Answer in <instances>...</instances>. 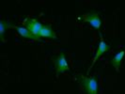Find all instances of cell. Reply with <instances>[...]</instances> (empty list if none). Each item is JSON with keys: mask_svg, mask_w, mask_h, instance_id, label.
<instances>
[{"mask_svg": "<svg viewBox=\"0 0 125 94\" xmlns=\"http://www.w3.org/2000/svg\"><path fill=\"white\" fill-rule=\"evenodd\" d=\"M78 81L83 85L87 94H98V82L96 77H86L79 74L77 76Z\"/></svg>", "mask_w": 125, "mask_h": 94, "instance_id": "obj_1", "label": "cell"}, {"mask_svg": "<svg viewBox=\"0 0 125 94\" xmlns=\"http://www.w3.org/2000/svg\"><path fill=\"white\" fill-rule=\"evenodd\" d=\"M25 27L31 32L32 34L37 38H40V33L43 25L41 24V22L36 18H26L24 21ZM41 39V38H40Z\"/></svg>", "mask_w": 125, "mask_h": 94, "instance_id": "obj_2", "label": "cell"}, {"mask_svg": "<svg viewBox=\"0 0 125 94\" xmlns=\"http://www.w3.org/2000/svg\"><path fill=\"white\" fill-rule=\"evenodd\" d=\"M53 61L55 63V68H56V74L63 73L66 71H69L70 70L69 64L67 62V59H66V56H65L64 53H61V54H59L56 57H54Z\"/></svg>", "mask_w": 125, "mask_h": 94, "instance_id": "obj_3", "label": "cell"}, {"mask_svg": "<svg viewBox=\"0 0 125 94\" xmlns=\"http://www.w3.org/2000/svg\"><path fill=\"white\" fill-rule=\"evenodd\" d=\"M81 19L84 20V22L88 23V25H90L94 29L99 30L102 25V21L99 16V14L96 12H91V13H86L81 17Z\"/></svg>", "mask_w": 125, "mask_h": 94, "instance_id": "obj_4", "label": "cell"}, {"mask_svg": "<svg viewBox=\"0 0 125 94\" xmlns=\"http://www.w3.org/2000/svg\"><path fill=\"white\" fill-rule=\"evenodd\" d=\"M100 37H101V41H100V43H99V46H98V49H97V52H96V55H95V56L93 57V59H92V63H91V65H90V67L88 68V73H89V71L91 70V68L93 67V65L95 64V62L97 61V59L100 57L102 55H104L105 52H107V51L109 50V45L104 41V39H103V37H102V35L100 34Z\"/></svg>", "mask_w": 125, "mask_h": 94, "instance_id": "obj_5", "label": "cell"}, {"mask_svg": "<svg viewBox=\"0 0 125 94\" xmlns=\"http://www.w3.org/2000/svg\"><path fill=\"white\" fill-rule=\"evenodd\" d=\"M48 38V39H56V35L55 31L53 30L52 26L50 25H45L42 26L41 33H40V38Z\"/></svg>", "mask_w": 125, "mask_h": 94, "instance_id": "obj_6", "label": "cell"}, {"mask_svg": "<svg viewBox=\"0 0 125 94\" xmlns=\"http://www.w3.org/2000/svg\"><path fill=\"white\" fill-rule=\"evenodd\" d=\"M13 28H15L18 33L22 36V37L24 38H26V39H30V40H34V41H40L41 39L40 38H37L35 37L33 34H32L31 32L29 31L26 27H24V26H17V25H14L13 26Z\"/></svg>", "mask_w": 125, "mask_h": 94, "instance_id": "obj_7", "label": "cell"}, {"mask_svg": "<svg viewBox=\"0 0 125 94\" xmlns=\"http://www.w3.org/2000/svg\"><path fill=\"white\" fill-rule=\"evenodd\" d=\"M124 55H125V51L122 50V51H120V52H119L118 54H116V55L111 58V61H110V62H111V65L116 69V71H119L120 63H121V60H122Z\"/></svg>", "mask_w": 125, "mask_h": 94, "instance_id": "obj_8", "label": "cell"}, {"mask_svg": "<svg viewBox=\"0 0 125 94\" xmlns=\"http://www.w3.org/2000/svg\"><path fill=\"white\" fill-rule=\"evenodd\" d=\"M14 25H11V23L10 21H4V20L0 21V38L3 42H4V32H5V30L8 28H11Z\"/></svg>", "mask_w": 125, "mask_h": 94, "instance_id": "obj_9", "label": "cell"}]
</instances>
